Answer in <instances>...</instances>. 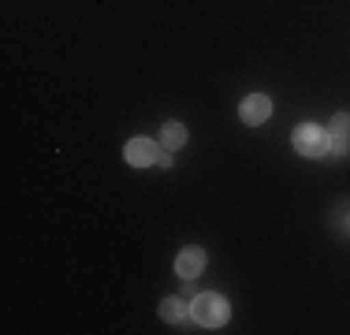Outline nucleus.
<instances>
[{
  "mask_svg": "<svg viewBox=\"0 0 350 335\" xmlns=\"http://www.w3.org/2000/svg\"><path fill=\"white\" fill-rule=\"evenodd\" d=\"M291 142H295V149L302 157H324V153H332V134L321 131L317 123H302Z\"/></svg>",
  "mask_w": 350,
  "mask_h": 335,
  "instance_id": "nucleus-2",
  "label": "nucleus"
},
{
  "mask_svg": "<svg viewBox=\"0 0 350 335\" xmlns=\"http://www.w3.org/2000/svg\"><path fill=\"white\" fill-rule=\"evenodd\" d=\"M194 295H198V287L190 280H183V298H194Z\"/></svg>",
  "mask_w": 350,
  "mask_h": 335,
  "instance_id": "nucleus-11",
  "label": "nucleus"
},
{
  "mask_svg": "<svg viewBox=\"0 0 350 335\" xmlns=\"http://www.w3.org/2000/svg\"><path fill=\"white\" fill-rule=\"evenodd\" d=\"M239 116H243L250 127H261V123L272 116V100L265 97V94H250L243 105H239Z\"/></svg>",
  "mask_w": 350,
  "mask_h": 335,
  "instance_id": "nucleus-3",
  "label": "nucleus"
},
{
  "mask_svg": "<svg viewBox=\"0 0 350 335\" xmlns=\"http://www.w3.org/2000/svg\"><path fill=\"white\" fill-rule=\"evenodd\" d=\"M328 134H332V142H350V116H347V112L332 116V127H328Z\"/></svg>",
  "mask_w": 350,
  "mask_h": 335,
  "instance_id": "nucleus-8",
  "label": "nucleus"
},
{
  "mask_svg": "<svg viewBox=\"0 0 350 335\" xmlns=\"http://www.w3.org/2000/svg\"><path fill=\"white\" fill-rule=\"evenodd\" d=\"M347 149H350V142H332V153L336 157H347Z\"/></svg>",
  "mask_w": 350,
  "mask_h": 335,
  "instance_id": "nucleus-10",
  "label": "nucleus"
},
{
  "mask_svg": "<svg viewBox=\"0 0 350 335\" xmlns=\"http://www.w3.org/2000/svg\"><path fill=\"white\" fill-rule=\"evenodd\" d=\"M183 142H187V127H183V123H164L161 146H164V149H179Z\"/></svg>",
  "mask_w": 350,
  "mask_h": 335,
  "instance_id": "nucleus-7",
  "label": "nucleus"
},
{
  "mask_svg": "<svg viewBox=\"0 0 350 335\" xmlns=\"http://www.w3.org/2000/svg\"><path fill=\"white\" fill-rule=\"evenodd\" d=\"M123 153H127V161L135 164V168H146V164H157L161 146H157V142H149V138H131Z\"/></svg>",
  "mask_w": 350,
  "mask_h": 335,
  "instance_id": "nucleus-5",
  "label": "nucleus"
},
{
  "mask_svg": "<svg viewBox=\"0 0 350 335\" xmlns=\"http://www.w3.org/2000/svg\"><path fill=\"white\" fill-rule=\"evenodd\" d=\"M190 317H194L202 328H220L224 321L231 317V306H228V298H220V295H194V302H190Z\"/></svg>",
  "mask_w": 350,
  "mask_h": 335,
  "instance_id": "nucleus-1",
  "label": "nucleus"
},
{
  "mask_svg": "<svg viewBox=\"0 0 350 335\" xmlns=\"http://www.w3.org/2000/svg\"><path fill=\"white\" fill-rule=\"evenodd\" d=\"M157 164H161V168H172V153H168L164 146H161V153H157Z\"/></svg>",
  "mask_w": 350,
  "mask_h": 335,
  "instance_id": "nucleus-9",
  "label": "nucleus"
},
{
  "mask_svg": "<svg viewBox=\"0 0 350 335\" xmlns=\"http://www.w3.org/2000/svg\"><path fill=\"white\" fill-rule=\"evenodd\" d=\"M161 317H164V321H168V324H179V321H187V317H190V306H187V302H183V298H164L161 302Z\"/></svg>",
  "mask_w": 350,
  "mask_h": 335,
  "instance_id": "nucleus-6",
  "label": "nucleus"
},
{
  "mask_svg": "<svg viewBox=\"0 0 350 335\" xmlns=\"http://www.w3.org/2000/svg\"><path fill=\"white\" fill-rule=\"evenodd\" d=\"M175 272H179L183 280H194V276H202V272H205V250H198V246L179 250V257H175Z\"/></svg>",
  "mask_w": 350,
  "mask_h": 335,
  "instance_id": "nucleus-4",
  "label": "nucleus"
}]
</instances>
